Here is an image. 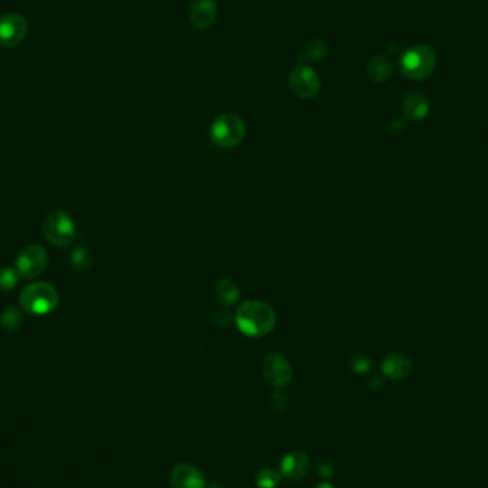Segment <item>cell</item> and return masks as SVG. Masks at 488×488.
Wrapping results in <instances>:
<instances>
[{
	"instance_id": "cell-1",
	"label": "cell",
	"mask_w": 488,
	"mask_h": 488,
	"mask_svg": "<svg viewBox=\"0 0 488 488\" xmlns=\"http://www.w3.org/2000/svg\"><path fill=\"white\" fill-rule=\"evenodd\" d=\"M235 324L243 334L249 337H265L276 326V313L267 303L249 300L238 307Z\"/></svg>"
},
{
	"instance_id": "cell-2",
	"label": "cell",
	"mask_w": 488,
	"mask_h": 488,
	"mask_svg": "<svg viewBox=\"0 0 488 488\" xmlns=\"http://www.w3.org/2000/svg\"><path fill=\"white\" fill-rule=\"evenodd\" d=\"M59 304L58 290L45 282H38L28 286L21 295L22 309L35 316H45L52 313Z\"/></svg>"
},
{
	"instance_id": "cell-3",
	"label": "cell",
	"mask_w": 488,
	"mask_h": 488,
	"mask_svg": "<svg viewBox=\"0 0 488 488\" xmlns=\"http://www.w3.org/2000/svg\"><path fill=\"white\" fill-rule=\"evenodd\" d=\"M210 136L214 144L223 149H231L240 144L246 136V124L234 113L220 115L211 124Z\"/></svg>"
},
{
	"instance_id": "cell-4",
	"label": "cell",
	"mask_w": 488,
	"mask_h": 488,
	"mask_svg": "<svg viewBox=\"0 0 488 488\" xmlns=\"http://www.w3.org/2000/svg\"><path fill=\"white\" fill-rule=\"evenodd\" d=\"M43 235L55 246H69L76 235L73 218L63 210L51 211L43 221Z\"/></svg>"
},
{
	"instance_id": "cell-5",
	"label": "cell",
	"mask_w": 488,
	"mask_h": 488,
	"mask_svg": "<svg viewBox=\"0 0 488 488\" xmlns=\"http://www.w3.org/2000/svg\"><path fill=\"white\" fill-rule=\"evenodd\" d=\"M435 66L434 52L427 46H415L404 53L401 59V72L414 80L430 76Z\"/></svg>"
},
{
	"instance_id": "cell-6",
	"label": "cell",
	"mask_w": 488,
	"mask_h": 488,
	"mask_svg": "<svg viewBox=\"0 0 488 488\" xmlns=\"http://www.w3.org/2000/svg\"><path fill=\"white\" fill-rule=\"evenodd\" d=\"M289 86L296 96L302 99H312L320 90V79L310 66L299 63L289 75Z\"/></svg>"
},
{
	"instance_id": "cell-7",
	"label": "cell",
	"mask_w": 488,
	"mask_h": 488,
	"mask_svg": "<svg viewBox=\"0 0 488 488\" xmlns=\"http://www.w3.org/2000/svg\"><path fill=\"white\" fill-rule=\"evenodd\" d=\"M48 266V253L42 246L33 244L21 252L16 259V272L23 279L39 277Z\"/></svg>"
},
{
	"instance_id": "cell-8",
	"label": "cell",
	"mask_w": 488,
	"mask_h": 488,
	"mask_svg": "<svg viewBox=\"0 0 488 488\" xmlns=\"http://www.w3.org/2000/svg\"><path fill=\"white\" fill-rule=\"evenodd\" d=\"M28 21L19 14L0 16V45L5 48L19 46L28 36Z\"/></svg>"
},
{
	"instance_id": "cell-9",
	"label": "cell",
	"mask_w": 488,
	"mask_h": 488,
	"mask_svg": "<svg viewBox=\"0 0 488 488\" xmlns=\"http://www.w3.org/2000/svg\"><path fill=\"white\" fill-rule=\"evenodd\" d=\"M262 376L273 387H285L293 378L292 364L280 354H269L262 361Z\"/></svg>"
},
{
	"instance_id": "cell-10",
	"label": "cell",
	"mask_w": 488,
	"mask_h": 488,
	"mask_svg": "<svg viewBox=\"0 0 488 488\" xmlns=\"http://www.w3.org/2000/svg\"><path fill=\"white\" fill-rule=\"evenodd\" d=\"M217 19V6L214 0H193L189 8V21L198 29L206 31L214 25Z\"/></svg>"
},
{
	"instance_id": "cell-11",
	"label": "cell",
	"mask_w": 488,
	"mask_h": 488,
	"mask_svg": "<svg viewBox=\"0 0 488 488\" xmlns=\"http://www.w3.org/2000/svg\"><path fill=\"white\" fill-rule=\"evenodd\" d=\"M170 482L173 488H204L206 479L203 472L187 462L177 464L170 475Z\"/></svg>"
},
{
	"instance_id": "cell-12",
	"label": "cell",
	"mask_w": 488,
	"mask_h": 488,
	"mask_svg": "<svg viewBox=\"0 0 488 488\" xmlns=\"http://www.w3.org/2000/svg\"><path fill=\"white\" fill-rule=\"evenodd\" d=\"M309 465H310V461L304 452L293 451L282 460L280 470H282L283 477L289 479H300L309 471Z\"/></svg>"
},
{
	"instance_id": "cell-13",
	"label": "cell",
	"mask_w": 488,
	"mask_h": 488,
	"mask_svg": "<svg viewBox=\"0 0 488 488\" xmlns=\"http://www.w3.org/2000/svg\"><path fill=\"white\" fill-rule=\"evenodd\" d=\"M383 373L393 380H403L411 373V361L403 354H390L383 361Z\"/></svg>"
},
{
	"instance_id": "cell-14",
	"label": "cell",
	"mask_w": 488,
	"mask_h": 488,
	"mask_svg": "<svg viewBox=\"0 0 488 488\" xmlns=\"http://www.w3.org/2000/svg\"><path fill=\"white\" fill-rule=\"evenodd\" d=\"M404 115L411 120H421L428 113V102L423 93L413 92L408 93L403 103Z\"/></svg>"
},
{
	"instance_id": "cell-15",
	"label": "cell",
	"mask_w": 488,
	"mask_h": 488,
	"mask_svg": "<svg viewBox=\"0 0 488 488\" xmlns=\"http://www.w3.org/2000/svg\"><path fill=\"white\" fill-rule=\"evenodd\" d=\"M214 295L223 306H233L240 296L237 285L230 279H220L214 287Z\"/></svg>"
},
{
	"instance_id": "cell-16",
	"label": "cell",
	"mask_w": 488,
	"mask_h": 488,
	"mask_svg": "<svg viewBox=\"0 0 488 488\" xmlns=\"http://www.w3.org/2000/svg\"><path fill=\"white\" fill-rule=\"evenodd\" d=\"M393 66L386 56H376L367 66V75L373 82H384L391 76Z\"/></svg>"
},
{
	"instance_id": "cell-17",
	"label": "cell",
	"mask_w": 488,
	"mask_h": 488,
	"mask_svg": "<svg viewBox=\"0 0 488 488\" xmlns=\"http://www.w3.org/2000/svg\"><path fill=\"white\" fill-rule=\"evenodd\" d=\"M0 324L8 331H15L22 324V314L19 309L9 307L0 316Z\"/></svg>"
},
{
	"instance_id": "cell-18",
	"label": "cell",
	"mask_w": 488,
	"mask_h": 488,
	"mask_svg": "<svg viewBox=\"0 0 488 488\" xmlns=\"http://www.w3.org/2000/svg\"><path fill=\"white\" fill-rule=\"evenodd\" d=\"M280 482V474L273 468L262 470L256 477V484L259 488H276Z\"/></svg>"
},
{
	"instance_id": "cell-19",
	"label": "cell",
	"mask_w": 488,
	"mask_h": 488,
	"mask_svg": "<svg viewBox=\"0 0 488 488\" xmlns=\"http://www.w3.org/2000/svg\"><path fill=\"white\" fill-rule=\"evenodd\" d=\"M327 55V45L323 41H312L304 48V58L310 60H320Z\"/></svg>"
},
{
	"instance_id": "cell-20",
	"label": "cell",
	"mask_w": 488,
	"mask_h": 488,
	"mask_svg": "<svg viewBox=\"0 0 488 488\" xmlns=\"http://www.w3.org/2000/svg\"><path fill=\"white\" fill-rule=\"evenodd\" d=\"M19 273L14 269L5 267L0 270V292H9L12 290L19 280Z\"/></svg>"
},
{
	"instance_id": "cell-21",
	"label": "cell",
	"mask_w": 488,
	"mask_h": 488,
	"mask_svg": "<svg viewBox=\"0 0 488 488\" xmlns=\"http://www.w3.org/2000/svg\"><path fill=\"white\" fill-rule=\"evenodd\" d=\"M70 263L72 266L76 269V270H80V272H85V270H89L90 266H92V258L90 255L79 248L76 249L73 253H72V259H70Z\"/></svg>"
},
{
	"instance_id": "cell-22",
	"label": "cell",
	"mask_w": 488,
	"mask_h": 488,
	"mask_svg": "<svg viewBox=\"0 0 488 488\" xmlns=\"http://www.w3.org/2000/svg\"><path fill=\"white\" fill-rule=\"evenodd\" d=\"M351 367L357 373H367L371 368V361L366 356H356L351 360Z\"/></svg>"
},
{
	"instance_id": "cell-23",
	"label": "cell",
	"mask_w": 488,
	"mask_h": 488,
	"mask_svg": "<svg viewBox=\"0 0 488 488\" xmlns=\"http://www.w3.org/2000/svg\"><path fill=\"white\" fill-rule=\"evenodd\" d=\"M314 488H334V487L331 484H329V482H320Z\"/></svg>"
},
{
	"instance_id": "cell-24",
	"label": "cell",
	"mask_w": 488,
	"mask_h": 488,
	"mask_svg": "<svg viewBox=\"0 0 488 488\" xmlns=\"http://www.w3.org/2000/svg\"><path fill=\"white\" fill-rule=\"evenodd\" d=\"M208 488H226L223 484H220V482H214V484H211Z\"/></svg>"
}]
</instances>
